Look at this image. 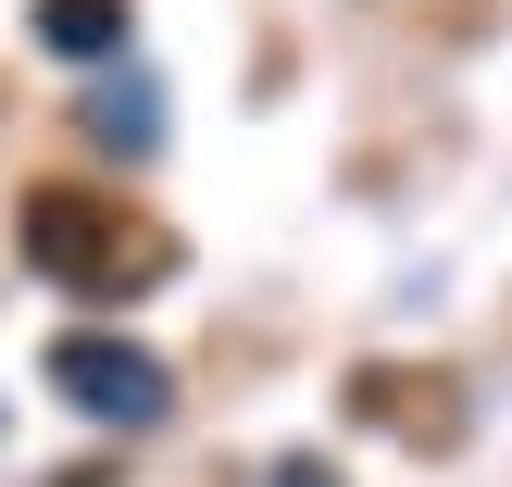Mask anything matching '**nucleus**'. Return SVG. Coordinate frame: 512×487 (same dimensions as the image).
<instances>
[{
  "label": "nucleus",
  "instance_id": "f257e3e1",
  "mask_svg": "<svg viewBox=\"0 0 512 487\" xmlns=\"http://www.w3.org/2000/svg\"><path fill=\"white\" fill-rule=\"evenodd\" d=\"M13 238H25V263H38L50 288H75V300H138V288L175 275V238L138 225V213H113L100 188H25Z\"/></svg>",
  "mask_w": 512,
  "mask_h": 487
},
{
  "label": "nucleus",
  "instance_id": "f03ea898",
  "mask_svg": "<svg viewBox=\"0 0 512 487\" xmlns=\"http://www.w3.org/2000/svg\"><path fill=\"white\" fill-rule=\"evenodd\" d=\"M50 388H63L88 425H113V438H125V425H163V413H175V375L150 363L138 338H100V325H88V338H50Z\"/></svg>",
  "mask_w": 512,
  "mask_h": 487
},
{
  "label": "nucleus",
  "instance_id": "7ed1b4c3",
  "mask_svg": "<svg viewBox=\"0 0 512 487\" xmlns=\"http://www.w3.org/2000/svg\"><path fill=\"white\" fill-rule=\"evenodd\" d=\"M125 38H138L125 0H38V50H50V63H113Z\"/></svg>",
  "mask_w": 512,
  "mask_h": 487
},
{
  "label": "nucleus",
  "instance_id": "20e7f679",
  "mask_svg": "<svg viewBox=\"0 0 512 487\" xmlns=\"http://www.w3.org/2000/svg\"><path fill=\"white\" fill-rule=\"evenodd\" d=\"M100 150H150V88H125V100H100Z\"/></svg>",
  "mask_w": 512,
  "mask_h": 487
},
{
  "label": "nucleus",
  "instance_id": "39448f33",
  "mask_svg": "<svg viewBox=\"0 0 512 487\" xmlns=\"http://www.w3.org/2000/svg\"><path fill=\"white\" fill-rule=\"evenodd\" d=\"M63 487H100V475H63Z\"/></svg>",
  "mask_w": 512,
  "mask_h": 487
}]
</instances>
